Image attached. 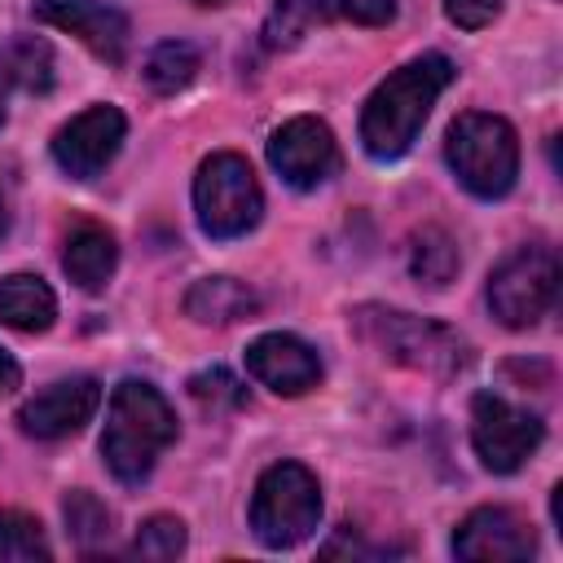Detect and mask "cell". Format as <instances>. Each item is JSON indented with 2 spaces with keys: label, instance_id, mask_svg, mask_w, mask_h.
<instances>
[{
  "label": "cell",
  "instance_id": "cell-1",
  "mask_svg": "<svg viewBox=\"0 0 563 563\" xmlns=\"http://www.w3.org/2000/svg\"><path fill=\"white\" fill-rule=\"evenodd\" d=\"M449 79H453V62L440 53H422V57L405 62L400 70H391L369 92V101L361 110L365 154L369 158H400L418 141V132H422L435 97L449 88Z\"/></svg>",
  "mask_w": 563,
  "mask_h": 563
},
{
  "label": "cell",
  "instance_id": "cell-2",
  "mask_svg": "<svg viewBox=\"0 0 563 563\" xmlns=\"http://www.w3.org/2000/svg\"><path fill=\"white\" fill-rule=\"evenodd\" d=\"M172 440H176V413L167 396L150 383L123 378L110 391L106 431H101V457L114 471V479L141 484Z\"/></svg>",
  "mask_w": 563,
  "mask_h": 563
},
{
  "label": "cell",
  "instance_id": "cell-3",
  "mask_svg": "<svg viewBox=\"0 0 563 563\" xmlns=\"http://www.w3.org/2000/svg\"><path fill=\"white\" fill-rule=\"evenodd\" d=\"M352 334L383 361L405 365L413 374H431V378H453L471 361L466 339L457 330H449L431 317L383 308V303H361L352 312Z\"/></svg>",
  "mask_w": 563,
  "mask_h": 563
},
{
  "label": "cell",
  "instance_id": "cell-4",
  "mask_svg": "<svg viewBox=\"0 0 563 563\" xmlns=\"http://www.w3.org/2000/svg\"><path fill=\"white\" fill-rule=\"evenodd\" d=\"M444 158L462 189L475 198H501L510 194L519 176V136L501 114H457L444 136Z\"/></svg>",
  "mask_w": 563,
  "mask_h": 563
},
{
  "label": "cell",
  "instance_id": "cell-5",
  "mask_svg": "<svg viewBox=\"0 0 563 563\" xmlns=\"http://www.w3.org/2000/svg\"><path fill=\"white\" fill-rule=\"evenodd\" d=\"M321 488L317 475L299 462H277L260 475L251 497V528L268 550H290L317 532Z\"/></svg>",
  "mask_w": 563,
  "mask_h": 563
},
{
  "label": "cell",
  "instance_id": "cell-6",
  "mask_svg": "<svg viewBox=\"0 0 563 563\" xmlns=\"http://www.w3.org/2000/svg\"><path fill=\"white\" fill-rule=\"evenodd\" d=\"M194 211L207 238H242L260 224L264 194L242 154H211L194 176Z\"/></svg>",
  "mask_w": 563,
  "mask_h": 563
},
{
  "label": "cell",
  "instance_id": "cell-7",
  "mask_svg": "<svg viewBox=\"0 0 563 563\" xmlns=\"http://www.w3.org/2000/svg\"><path fill=\"white\" fill-rule=\"evenodd\" d=\"M559 295V260L550 246H519L488 277V308L501 325H537Z\"/></svg>",
  "mask_w": 563,
  "mask_h": 563
},
{
  "label": "cell",
  "instance_id": "cell-8",
  "mask_svg": "<svg viewBox=\"0 0 563 563\" xmlns=\"http://www.w3.org/2000/svg\"><path fill=\"white\" fill-rule=\"evenodd\" d=\"M541 435H545L541 418H532L528 409L510 405L506 396L475 391V400H471V444H475L479 462H484L493 475L519 471V466L537 453Z\"/></svg>",
  "mask_w": 563,
  "mask_h": 563
},
{
  "label": "cell",
  "instance_id": "cell-9",
  "mask_svg": "<svg viewBox=\"0 0 563 563\" xmlns=\"http://www.w3.org/2000/svg\"><path fill=\"white\" fill-rule=\"evenodd\" d=\"M268 163L273 172L290 185V189H317L325 185L334 172H339V145H334V132L312 119V114H299L290 123H282L268 141Z\"/></svg>",
  "mask_w": 563,
  "mask_h": 563
},
{
  "label": "cell",
  "instance_id": "cell-10",
  "mask_svg": "<svg viewBox=\"0 0 563 563\" xmlns=\"http://www.w3.org/2000/svg\"><path fill=\"white\" fill-rule=\"evenodd\" d=\"M128 132V119L114 106H88L84 114H75L66 128H57L53 136V158L66 176L75 180H92L106 172V163L119 154Z\"/></svg>",
  "mask_w": 563,
  "mask_h": 563
},
{
  "label": "cell",
  "instance_id": "cell-11",
  "mask_svg": "<svg viewBox=\"0 0 563 563\" xmlns=\"http://www.w3.org/2000/svg\"><path fill=\"white\" fill-rule=\"evenodd\" d=\"M101 405V387L97 378L88 374H75V378H57L53 387L35 391L22 409H18V422L26 435L35 440H62V435H75Z\"/></svg>",
  "mask_w": 563,
  "mask_h": 563
},
{
  "label": "cell",
  "instance_id": "cell-12",
  "mask_svg": "<svg viewBox=\"0 0 563 563\" xmlns=\"http://www.w3.org/2000/svg\"><path fill=\"white\" fill-rule=\"evenodd\" d=\"M532 550H537V537H532L528 519H519L506 506H479L453 532V554L457 559L510 563V559H528Z\"/></svg>",
  "mask_w": 563,
  "mask_h": 563
},
{
  "label": "cell",
  "instance_id": "cell-13",
  "mask_svg": "<svg viewBox=\"0 0 563 563\" xmlns=\"http://www.w3.org/2000/svg\"><path fill=\"white\" fill-rule=\"evenodd\" d=\"M35 18L57 26V31H70L84 48H92L101 62H123L128 53V18L101 0H40L35 4Z\"/></svg>",
  "mask_w": 563,
  "mask_h": 563
},
{
  "label": "cell",
  "instance_id": "cell-14",
  "mask_svg": "<svg viewBox=\"0 0 563 563\" xmlns=\"http://www.w3.org/2000/svg\"><path fill=\"white\" fill-rule=\"evenodd\" d=\"M246 369L255 383H264L277 396H303L308 387L321 383V356L295 339V334H260L246 347Z\"/></svg>",
  "mask_w": 563,
  "mask_h": 563
},
{
  "label": "cell",
  "instance_id": "cell-15",
  "mask_svg": "<svg viewBox=\"0 0 563 563\" xmlns=\"http://www.w3.org/2000/svg\"><path fill=\"white\" fill-rule=\"evenodd\" d=\"M114 264H119V246H114V233L106 224L84 220L66 233L62 268L79 290H106V282L114 277Z\"/></svg>",
  "mask_w": 563,
  "mask_h": 563
},
{
  "label": "cell",
  "instance_id": "cell-16",
  "mask_svg": "<svg viewBox=\"0 0 563 563\" xmlns=\"http://www.w3.org/2000/svg\"><path fill=\"white\" fill-rule=\"evenodd\" d=\"M185 312L198 325H233L260 312V295L238 277H202L185 295Z\"/></svg>",
  "mask_w": 563,
  "mask_h": 563
},
{
  "label": "cell",
  "instance_id": "cell-17",
  "mask_svg": "<svg viewBox=\"0 0 563 563\" xmlns=\"http://www.w3.org/2000/svg\"><path fill=\"white\" fill-rule=\"evenodd\" d=\"M53 317H57V299L44 286V277H35V273H9V277H0V321L9 330L40 334V330L53 325Z\"/></svg>",
  "mask_w": 563,
  "mask_h": 563
},
{
  "label": "cell",
  "instance_id": "cell-18",
  "mask_svg": "<svg viewBox=\"0 0 563 563\" xmlns=\"http://www.w3.org/2000/svg\"><path fill=\"white\" fill-rule=\"evenodd\" d=\"M457 264H462L457 242H453L444 229L427 224V229H418V233L409 238V273H413L422 286H431V290L449 286V282L457 277Z\"/></svg>",
  "mask_w": 563,
  "mask_h": 563
},
{
  "label": "cell",
  "instance_id": "cell-19",
  "mask_svg": "<svg viewBox=\"0 0 563 563\" xmlns=\"http://www.w3.org/2000/svg\"><path fill=\"white\" fill-rule=\"evenodd\" d=\"M198 66H202V57H198L194 44H185V40H163V44L145 57V84H150L154 92L172 97V92H180V88L194 84Z\"/></svg>",
  "mask_w": 563,
  "mask_h": 563
},
{
  "label": "cell",
  "instance_id": "cell-20",
  "mask_svg": "<svg viewBox=\"0 0 563 563\" xmlns=\"http://www.w3.org/2000/svg\"><path fill=\"white\" fill-rule=\"evenodd\" d=\"M48 537L40 528L35 515L22 510H0V563H31V559H48Z\"/></svg>",
  "mask_w": 563,
  "mask_h": 563
},
{
  "label": "cell",
  "instance_id": "cell-21",
  "mask_svg": "<svg viewBox=\"0 0 563 563\" xmlns=\"http://www.w3.org/2000/svg\"><path fill=\"white\" fill-rule=\"evenodd\" d=\"M62 515H66V532H70L75 545L92 550V545H106V541H110V510H106L92 493H84V488L66 493Z\"/></svg>",
  "mask_w": 563,
  "mask_h": 563
},
{
  "label": "cell",
  "instance_id": "cell-22",
  "mask_svg": "<svg viewBox=\"0 0 563 563\" xmlns=\"http://www.w3.org/2000/svg\"><path fill=\"white\" fill-rule=\"evenodd\" d=\"M4 66H9L13 84H22L26 92H48V84H53V53H48L44 40L13 44L9 57H4Z\"/></svg>",
  "mask_w": 563,
  "mask_h": 563
},
{
  "label": "cell",
  "instance_id": "cell-23",
  "mask_svg": "<svg viewBox=\"0 0 563 563\" xmlns=\"http://www.w3.org/2000/svg\"><path fill=\"white\" fill-rule=\"evenodd\" d=\"M189 396H194L202 409H211V413H220V409H242V405H246V387H242L224 365H211V369L194 374V378H189Z\"/></svg>",
  "mask_w": 563,
  "mask_h": 563
},
{
  "label": "cell",
  "instance_id": "cell-24",
  "mask_svg": "<svg viewBox=\"0 0 563 563\" xmlns=\"http://www.w3.org/2000/svg\"><path fill=\"white\" fill-rule=\"evenodd\" d=\"M312 18H339L356 26H387L396 18V0H303Z\"/></svg>",
  "mask_w": 563,
  "mask_h": 563
},
{
  "label": "cell",
  "instance_id": "cell-25",
  "mask_svg": "<svg viewBox=\"0 0 563 563\" xmlns=\"http://www.w3.org/2000/svg\"><path fill=\"white\" fill-rule=\"evenodd\" d=\"M132 550H136L141 559H176V554L185 550V523H180L176 515H154V519H145V523L136 528Z\"/></svg>",
  "mask_w": 563,
  "mask_h": 563
},
{
  "label": "cell",
  "instance_id": "cell-26",
  "mask_svg": "<svg viewBox=\"0 0 563 563\" xmlns=\"http://www.w3.org/2000/svg\"><path fill=\"white\" fill-rule=\"evenodd\" d=\"M308 22H312V13H308L303 0H277V9H273V18H268V31H264V35H268L273 48H277V44H295Z\"/></svg>",
  "mask_w": 563,
  "mask_h": 563
},
{
  "label": "cell",
  "instance_id": "cell-27",
  "mask_svg": "<svg viewBox=\"0 0 563 563\" xmlns=\"http://www.w3.org/2000/svg\"><path fill=\"white\" fill-rule=\"evenodd\" d=\"M501 4H506V0H444V13H449L453 26L479 31V26H488V22L501 13Z\"/></svg>",
  "mask_w": 563,
  "mask_h": 563
},
{
  "label": "cell",
  "instance_id": "cell-28",
  "mask_svg": "<svg viewBox=\"0 0 563 563\" xmlns=\"http://www.w3.org/2000/svg\"><path fill=\"white\" fill-rule=\"evenodd\" d=\"M18 383H22V369H18V361H13V356L0 347V400H4V396H9Z\"/></svg>",
  "mask_w": 563,
  "mask_h": 563
},
{
  "label": "cell",
  "instance_id": "cell-29",
  "mask_svg": "<svg viewBox=\"0 0 563 563\" xmlns=\"http://www.w3.org/2000/svg\"><path fill=\"white\" fill-rule=\"evenodd\" d=\"M9 84H13V75H9V66L0 62V123H4V114H9Z\"/></svg>",
  "mask_w": 563,
  "mask_h": 563
},
{
  "label": "cell",
  "instance_id": "cell-30",
  "mask_svg": "<svg viewBox=\"0 0 563 563\" xmlns=\"http://www.w3.org/2000/svg\"><path fill=\"white\" fill-rule=\"evenodd\" d=\"M4 229H9V211H4V202H0V238H4Z\"/></svg>",
  "mask_w": 563,
  "mask_h": 563
},
{
  "label": "cell",
  "instance_id": "cell-31",
  "mask_svg": "<svg viewBox=\"0 0 563 563\" xmlns=\"http://www.w3.org/2000/svg\"><path fill=\"white\" fill-rule=\"evenodd\" d=\"M198 4H220V0H198Z\"/></svg>",
  "mask_w": 563,
  "mask_h": 563
}]
</instances>
